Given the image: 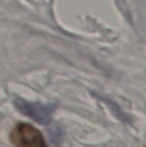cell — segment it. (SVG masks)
Listing matches in <instances>:
<instances>
[{"label":"cell","mask_w":146,"mask_h":147,"mask_svg":"<svg viewBox=\"0 0 146 147\" xmlns=\"http://www.w3.org/2000/svg\"><path fill=\"white\" fill-rule=\"evenodd\" d=\"M15 108L22 114L30 117L41 125H48L52 119L55 111V104H43L39 102H31L26 100L17 98L14 102Z\"/></svg>","instance_id":"obj_2"},{"label":"cell","mask_w":146,"mask_h":147,"mask_svg":"<svg viewBox=\"0 0 146 147\" xmlns=\"http://www.w3.org/2000/svg\"><path fill=\"white\" fill-rule=\"evenodd\" d=\"M9 139L15 147H47L40 131L28 123H17L11 130Z\"/></svg>","instance_id":"obj_1"}]
</instances>
